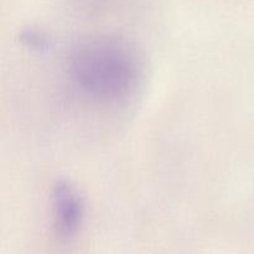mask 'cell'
<instances>
[{
	"label": "cell",
	"instance_id": "2",
	"mask_svg": "<svg viewBox=\"0 0 254 254\" xmlns=\"http://www.w3.org/2000/svg\"><path fill=\"white\" fill-rule=\"evenodd\" d=\"M86 217V203L78 189L68 180H59L51 190V222L55 235L68 241L78 233Z\"/></svg>",
	"mask_w": 254,
	"mask_h": 254
},
{
	"label": "cell",
	"instance_id": "3",
	"mask_svg": "<svg viewBox=\"0 0 254 254\" xmlns=\"http://www.w3.org/2000/svg\"><path fill=\"white\" fill-rule=\"evenodd\" d=\"M20 40L26 49L37 52V54H45L51 47V40H50L49 35L37 27L25 29L20 35Z\"/></svg>",
	"mask_w": 254,
	"mask_h": 254
},
{
	"label": "cell",
	"instance_id": "1",
	"mask_svg": "<svg viewBox=\"0 0 254 254\" xmlns=\"http://www.w3.org/2000/svg\"><path fill=\"white\" fill-rule=\"evenodd\" d=\"M64 76L86 103L119 108L138 97L146 78V64L135 42L114 32L87 35L67 51Z\"/></svg>",
	"mask_w": 254,
	"mask_h": 254
}]
</instances>
